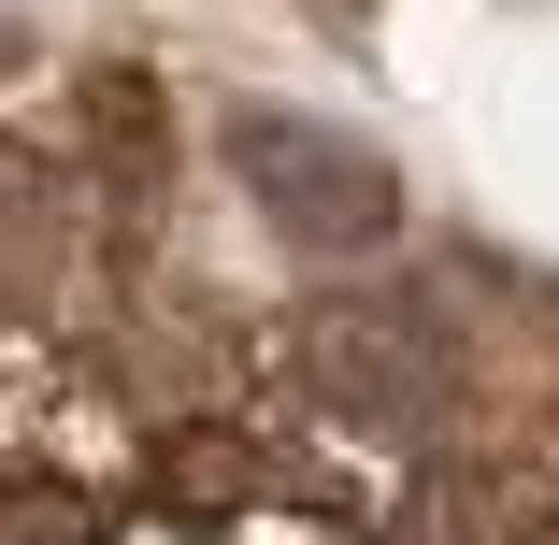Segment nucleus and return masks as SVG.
Segmentation results:
<instances>
[{
  "instance_id": "20e7f679",
  "label": "nucleus",
  "mask_w": 559,
  "mask_h": 545,
  "mask_svg": "<svg viewBox=\"0 0 559 545\" xmlns=\"http://www.w3.org/2000/svg\"><path fill=\"white\" fill-rule=\"evenodd\" d=\"M58 259H72V201H58V173L0 144V316H29V301L58 287Z\"/></svg>"
},
{
  "instance_id": "f257e3e1",
  "label": "nucleus",
  "mask_w": 559,
  "mask_h": 545,
  "mask_svg": "<svg viewBox=\"0 0 559 545\" xmlns=\"http://www.w3.org/2000/svg\"><path fill=\"white\" fill-rule=\"evenodd\" d=\"M230 173L245 201L273 215L287 245H388L402 230V173L359 144V130H330V116H287V100H230Z\"/></svg>"
},
{
  "instance_id": "423d86ee",
  "label": "nucleus",
  "mask_w": 559,
  "mask_h": 545,
  "mask_svg": "<svg viewBox=\"0 0 559 545\" xmlns=\"http://www.w3.org/2000/svg\"><path fill=\"white\" fill-rule=\"evenodd\" d=\"M0 545H100V502L44 460H0Z\"/></svg>"
},
{
  "instance_id": "39448f33",
  "label": "nucleus",
  "mask_w": 559,
  "mask_h": 545,
  "mask_svg": "<svg viewBox=\"0 0 559 545\" xmlns=\"http://www.w3.org/2000/svg\"><path fill=\"white\" fill-rule=\"evenodd\" d=\"M158 502L187 531H230L259 502V446H245V430H173V446H158Z\"/></svg>"
},
{
  "instance_id": "7ed1b4c3",
  "label": "nucleus",
  "mask_w": 559,
  "mask_h": 545,
  "mask_svg": "<svg viewBox=\"0 0 559 545\" xmlns=\"http://www.w3.org/2000/svg\"><path fill=\"white\" fill-rule=\"evenodd\" d=\"M388 545H559V502H545L531 474H488V460H444V474H416V488H402Z\"/></svg>"
},
{
  "instance_id": "f03ea898",
  "label": "nucleus",
  "mask_w": 559,
  "mask_h": 545,
  "mask_svg": "<svg viewBox=\"0 0 559 545\" xmlns=\"http://www.w3.org/2000/svg\"><path fill=\"white\" fill-rule=\"evenodd\" d=\"M301 374H316V402L359 446H430L444 402H460V345L430 316H402V301H316L301 316Z\"/></svg>"
}]
</instances>
